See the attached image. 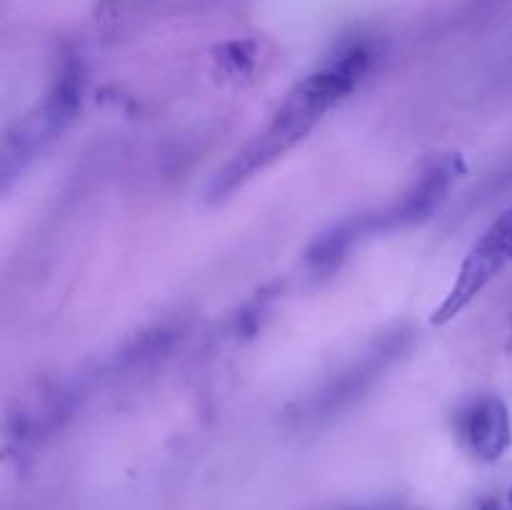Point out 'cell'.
<instances>
[{
    "instance_id": "cell-5",
    "label": "cell",
    "mask_w": 512,
    "mask_h": 510,
    "mask_svg": "<svg viewBox=\"0 0 512 510\" xmlns=\"http://www.w3.org/2000/svg\"><path fill=\"white\" fill-rule=\"evenodd\" d=\"M510 503H512V493H510Z\"/></svg>"
},
{
    "instance_id": "cell-4",
    "label": "cell",
    "mask_w": 512,
    "mask_h": 510,
    "mask_svg": "<svg viewBox=\"0 0 512 510\" xmlns=\"http://www.w3.org/2000/svg\"><path fill=\"white\" fill-rule=\"evenodd\" d=\"M480 510H500V505L498 503H485Z\"/></svg>"
},
{
    "instance_id": "cell-2",
    "label": "cell",
    "mask_w": 512,
    "mask_h": 510,
    "mask_svg": "<svg viewBox=\"0 0 512 510\" xmlns=\"http://www.w3.org/2000/svg\"><path fill=\"white\" fill-rule=\"evenodd\" d=\"M512 263V205L480 235L458 270L453 288L433 313V323H448L463 313L500 273Z\"/></svg>"
},
{
    "instance_id": "cell-3",
    "label": "cell",
    "mask_w": 512,
    "mask_h": 510,
    "mask_svg": "<svg viewBox=\"0 0 512 510\" xmlns=\"http://www.w3.org/2000/svg\"><path fill=\"white\" fill-rule=\"evenodd\" d=\"M463 433L480 460H500L512 443L510 413L503 400L483 398L465 413Z\"/></svg>"
},
{
    "instance_id": "cell-1",
    "label": "cell",
    "mask_w": 512,
    "mask_h": 510,
    "mask_svg": "<svg viewBox=\"0 0 512 510\" xmlns=\"http://www.w3.org/2000/svg\"><path fill=\"white\" fill-rule=\"evenodd\" d=\"M368 68L370 50L365 45H353V48H345L343 53L333 55L328 63L320 65L305 80H300L293 93L280 105L278 113L273 115V120L260 130L258 138H253V143L240 150L238 158L223 173H218L210 195L220 198V195L230 193L240 183L253 178L258 170L268 168L273 160L288 153L323 120V115L335 103H340L365 78Z\"/></svg>"
}]
</instances>
